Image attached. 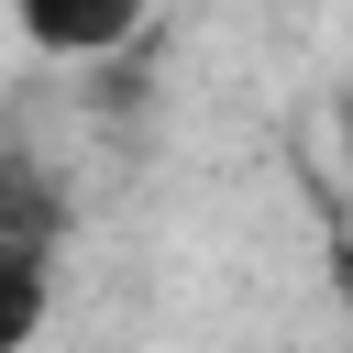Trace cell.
Here are the masks:
<instances>
[{
  "label": "cell",
  "mask_w": 353,
  "mask_h": 353,
  "mask_svg": "<svg viewBox=\"0 0 353 353\" xmlns=\"http://www.w3.org/2000/svg\"><path fill=\"white\" fill-rule=\"evenodd\" d=\"M66 232V188L33 154H0V254H55Z\"/></svg>",
  "instance_id": "cell-2"
},
{
  "label": "cell",
  "mask_w": 353,
  "mask_h": 353,
  "mask_svg": "<svg viewBox=\"0 0 353 353\" xmlns=\"http://www.w3.org/2000/svg\"><path fill=\"white\" fill-rule=\"evenodd\" d=\"M143 11L154 0H11L22 44H44V55H110V44L143 33Z\"/></svg>",
  "instance_id": "cell-1"
},
{
  "label": "cell",
  "mask_w": 353,
  "mask_h": 353,
  "mask_svg": "<svg viewBox=\"0 0 353 353\" xmlns=\"http://www.w3.org/2000/svg\"><path fill=\"white\" fill-rule=\"evenodd\" d=\"M55 309V254H0V353H22Z\"/></svg>",
  "instance_id": "cell-3"
}]
</instances>
